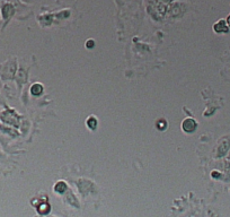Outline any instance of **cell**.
Instances as JSON below:
<instances>
[{"mask_svg":"<svg viewBox=\"0 0 230 217\" xmlns=\"http://www.w3.org/2000/svg\"><path fill=\"white\" fill-rule=\"evenodd\" d=\"M196 122L194 121L193 119H186L183 122V130L186 132H193L195 129H196Z\"/></svg>","mask_w":230,"mask_h":217,"instance_id":"cell-1","label":"cell"},{"mask_svg":"<svg viewBox=\"0 0 230 217\" xmlns=\"http://www.w3.org/2000/svg\"><path fill=\"white\" fill-rule=\"evenodd\" d=\"M54 190L57 192H59V193H62V192H64V190H67V184L64 183L63 181H60V182H58L57 184H55Z\"/></svg>","mask_w":230,"mask_h":217,"instance_id":"cell-2","label":"cell"},{"mask_svg":"<svg viewBox=\"0 0 230 217\" xmlns=\"http://www.w3.org/2000/svg\"><path fill=\"white\" fill-rule=\"evenodd\" d=\"M31 90H32V94H34V95H40L42 93V90H43V87L40 84H35L34 86H32Z\"/></svg>","mask_w":230,"mask_h":217,"instance_id":"cell-3","label":"cell"},{"mask_svg":"<svg viewBox=\"0 0 230 217\" xmlns=\"http://www.w3.org/2000/svg\"><path fill=\"white\" fill-rule=\"evenodd\" d=\"M87 126L90 128V129H95L97 127V120H96L94 116H90L89 119L87 120Z\"/></svg>","mask_w":230,"mask_h":217,"instance_id":"cell-4","label":"cell"},{"mask_svg":"<svg viewBox=\"0 0 230 217\" xmlns=\"http://www.w3.org/2000/svg\"><path fill=\"white\" fill-rule=\"evenodd\" d=\"M38 211H40L41 214H46V213H49V211H50V206H49L47 204L42 205V206H40V207H38Z\"/></svg>","mask_w":230,"mask_h":217,"instance_id":"cell-5","label":"cell"},{"mask_svg":"<svg viewBox=\"0 0 230 217\" xmlns=\"http://www.w3.org/2000/svg\"><path fill=\"white\" fill-rule=\"evenodd\" d=\"M86 46H87V48H93V46H94V41H91V40H90V41H87Z\"/></svg>","mask_w":230,"mask_h":217,"instance_id":"cell-6","label":"cell"}]
</instances>
